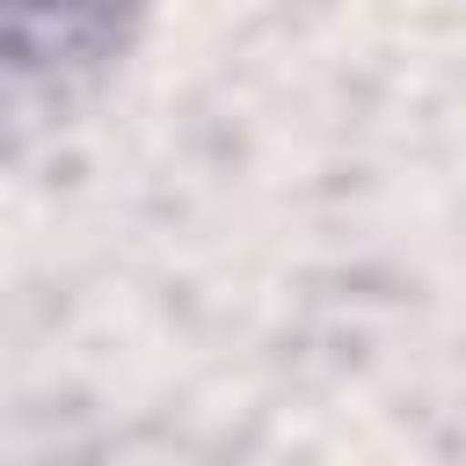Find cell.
Instances as JSON below:
<instances>
[{
	"instance_id": "6da1fadb",
	"label": "cell",
	"mask_w": 466,
	"mask_h": 466,
	"mask_svg": "<svg viewBox=\"0 0 466 466\" xmlns=\"http://www.w3.org/2000/svg\"><path fill=\"white\" fill-rule=\"evenodd\" d=\"M153 0H0V51H7V102L15 116L73 109L95 95L124 51L138 44Z\"/></svg>"
}]
</instances>
